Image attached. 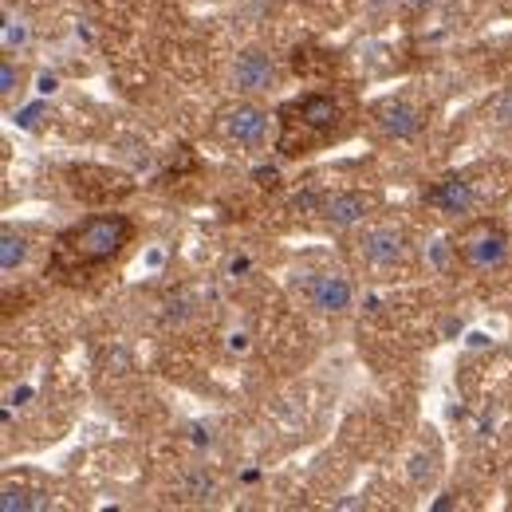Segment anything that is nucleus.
<instances>
[{
  "label": "nucleus",
  "instance_id": "nucleus-6",
  "mask_svg": "<svg viewBox=\"0 0 512 512\" xmlns=\"http://www.w3.org/2000/svg\"><path fill=\"white\" fill-rule=\"evenodd\" d=\"M217 127H221V134H225L233 146L256 150V146L268 142V111H260L256 103H237V107L221 111Z\"/></svg>",
  "mask_w": 512,
  "mask_h": 512
},
{
  "label": "nucleus",
  "instance_id": "nucleus-3",
  "mask_svg": "<svg viewBox=\"0 0 512 512\" xmlns=\"http://www.w3.org/2000/svg\"><path fill=\"white\" fill-rule=\"evenodd\" d=\"M457 256L473 272H485V276L505 272L512 264V233L501 229L497 221H473L457 237Z\"/></svg>",
  "mask_w": 512,
  "mask_h": 512
},
{
  "label": "nucleus",
  "instance_id": "nucleus-2",
  "mask_svg": "<svg viewBox=\"0 0 512 512\" xmlns=\"http://www.w3.org/2000/svg\"><path fill=\"white\" fill-rule=\"evenodd\" d=\"M130 233H134V229H130V221L123 213H99V217L79 221L64 237V245L79 256V260H87V264H103V260L123 253Z\"/></svg>",
  "mask_w": 512,
  "mask_h": 512
},
{
  "label": "nucleus",
  "instance_id": "nucleus-16",
  "mask_svg": "<svg viewBox=\"0 0 512 512\" xmlns=\"http://www.w3.org/2000/svg\"><path fill=\"white\" fill-rule=\"evenodd\" d=\"M186 489H190L193 501H205V497H213V481H209L205 473H193L190 481H186Z\"/></svg>",
  "mask_w": 512,
  "mask_h": 512
},
{
  "label": "nucleus",
  "instance_id": "nucleus-19",
  "mask_svg": "<svg viewBox=\"0 0 512 512\" xmlns=\"http://www.w3.org/2000/svg\"><path fill=\"white\" fill-rule=\"evenodd\" d=\"M390 0H367V8H386Z\"/></svg>",
  "mask_w": 512,
  "mask_h": 512
},
{
  "label": "nucleus",
  "instance_id": "nucleus-18",
  "mask_svg": "<svg viewBox=\"0 0 512 512\" xmlns=\"http://www.w3.org/2000/svg\"><path fill=\"white\" fill-rule=\"evenodd\" d=\"M398 4H402V8H410V12H418V8H426L430 0H398Z\"/></svg>",
  "mask_w": 512,
  "mask_h": 512
},
{
  "label": "nucleus",
  "instance_id": "nucleus-9",
  "mask_svg": "<svg viewBox=\"0 0 512 512\" xmlns=\"http://www.w3.org/2000/svg\"><path fill=\"white\" fill-rule=\"evenodd\" d=\"M371 119H375V127L383 130L386 138H402V142L422 130V111L414 103H406V99H383V103H375L371 107Z\"/></svg>",
  "mask_w": 512,
  "mask_h": 512
},
{
  "label": "nucleus",
  "instance_id": "nucleus-7",
  "mask_svg": "<svg viewBox=\"0 0 512 512\" xmlns=\"http://www.w3.org/2000/svg\"><path fill=\"white\" fill-rule=\"evenodd\" d=\"M351 300H355V284L343 272H320L308 284V304L320 316H343L351 308Z\"/></svg>",
  "mask_w": 512,
  "mask_h": 512
},
{
  "label": "nucleus",
  "instance_id": "nucleus-1",
  "mask_svg": "<svg viewBox=\"0 0 512 512\" xmlns=\"http://www.w3.org/2000/svg\"><path fill=\"white\" fill-rule=\"evenodd\" d=\"M280 119H284V127H280V150L288 158H296V154H312L316 146H323L339 130L343 107L331 95L316 91V95H300V99L284 103L280 107Z\"/></svg>",
  "mask_w": 512,
  "mask_h": 512
},
{
  "label": "nucleus",
  "instance_id": "nucleus-15",
  "mask_svg": "<svg viewBox=\"0 0 512 512\" xmlns=\"http://www.w3.org/2000/svg\"><path fill=\"white\" fill-rule=\"evenodd\" d=\"M16 87H20V71H16V64H8V60H4V64H0V95L8 99Z\"/></svg>",
  "mask_w": 512,
  "mask_h": 512
},
{
  "label": "nucleus",
  "instance_id": "nucleus-17",
  "mask_svg": "<svg viewBox=\"0 0 512 512\" xmlns=\"http://www.w3.org/2000/svg\"><path fill=\"white\" fill-rule=\"evenodd\" d=\"M256 178H260V186H276V170H256Z\"/></svg>",
  "mask_w": 512,
  "mask_h": 512
},
{
  "label": "nucleus",
  "instance_id": "nucleus-13",
  "mask_svg": "<svg viewBox=\"0 0 512 512\" xmlns=\"http://www.w3.org/2000/svg\"><path fill=\"white\" fill-rule=\"evenodd\" d=\"M28 40H32V24H28L24 16H16V12H8V16H4V52H16V48H28Z\"/></svg>",
  "mask_w": 512,
  "mask_h": 512
},
{
  "label": "nucleus",
  "instance_id": "nucleus-5",
  "mask_svg": "<svg viewBox=\"0 0 512 512\" xmlns=\"http://www.w3.org/2000/svg\"><path fill=\"white\" fill-rule=\"evenodd\" d=\"M229 87L237 95H268L272 87H280V67L272 64L260 48H249L229 67Z\"/></svg>",
  "mask_w": 512,
  "mask_h": 512
},
{
  "label": "nucleus",
  "instance_id": "nucleus-14",
  "mask_svg": "<svg viewBox=\"0 0 512 512\" xmlns=\"http://www.w3.org/2000/svg\"><path fill=\"white\" fill-rule=\"evenodd\" d=\"M249 272H253V256L249 253H233L225 260V276H229V280H245Z\"/></svg>",
  "mask_w": 512,
  "mask_h": 512
},
{
  "label": "nucleus",
  "instance_id": "nucleus-8",
  "mask_svg": "<svg viewBox=\"0 0 512 512\" xmlns=\"http://www.w3.org/2000/svg\"><path fill=\"white\" fill-rule=\"evenodd\" d=\"M367 213H371V197L363 190L331 193L320 201V217L327 221V229H355L367 221Z\"/></svg>",
  "mask_w": 512,
  "mask_h": 512
},
{
  "label": "nucleus",
  "instance_id": "nucleus-4",
  "mask_svg": "<svg viewBox=\"0 0 512 512\" xmlns=\"http://www.w3.org/2000/svg\"><path fill=\"white\" fill-rule=\"evenodd\" d=\"M359 256L367 260V268L390 272V268L406 264V256H410V237H406V229H398V225H371V229L359 237Z\"/></svg>",
  "mask_w": 512,
  "mask_h": 512
},
{
  "label": "nucleus",
  "instance_id": "nucleus-10",
  "mask_svg": "<svg viewBox=\"0 0 512 512\" xmlns=\"http://www.w3.org/2000/svg\"><path fill=\"white\" fill-rule=\"evenodd\" d=\"M426 201H430L438 213H446V217H469V213L477 209L473 182H465V178H442L434 190L426 193Z\"/></svg>",
  "mask_w": 512,
  "mask_h": 512
},
{
  "label": "nucleus",
  "instance_id": "nucleus-11",
  "mask_svg": "<svg viewBox=\"0 0 512 512\" xmlns=\"http://www.w3.org/2000/svg\"><path fill=\"white\" fill-rule=\"evenodd\" d=\"M28 253H32L28 237L16 233V229H4V237H0V272L4 276H16L28 264Z\"/></svg>",
  "mask_w": 512,
  "mask_h": 512
},
{
  "label": "nucleus",
  "instance_id": "nucleus-12",
  "mask_svg": "<svg viewBox=\"0 0 512 512\" xmlns=\"http://www.w3.org/2000/svg\"><path fill=\"white\" fill-rule=\"evenodd\" d=\"M44 501H40V493H32V489H20L16 481H8L4 485V497H0V509L4 512H28V509H40Z\"/></svg>",
  "mask_w": 512,
  "mask_h": 512
}]
</instances>
